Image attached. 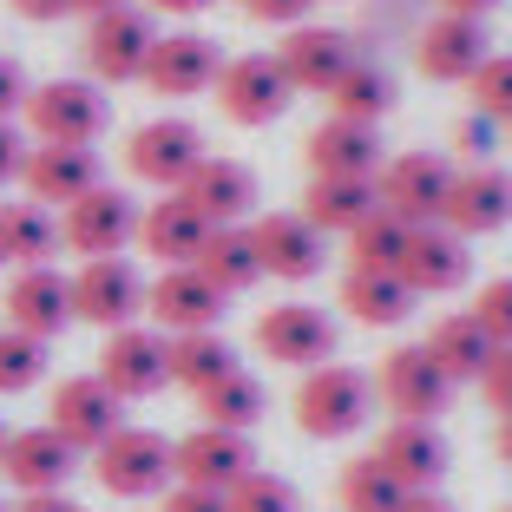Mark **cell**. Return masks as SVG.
<instances>
[{
    "instance_id": "obj_55",
    "label": "cell",
    "mask_w": 512,
    "mask_h": 512,
    "mask_svg": "<svg viewBox=\"0 0 512 512\" xmlns=\"http://www.w3.org/2000/svg\"><path fill=\"white\" fill-rule=\"evenodd\" d=\"M499 460H506V467H512V414H506V421H499Z\"/></svg>"
},
{
    "instance_id": "obj_15",
    "label": "cell",
    "mask_w": 512,
    "mask_h": 512,
    "mask_svg": "<svg viewBox=\"0 0 512 512\" xmlns=\"http://www.w3.org/2000/svg\"><path fill=\"white\" fill-rule=\"evenodd\" d=\"M414 66H421V79H434V86H467L486 66V20L434 14L414 33Z\"/></svg>"
},
{
    "instance_id": "obj_41",
    "label": "cell",
    "mask_w": 512,
    "mask_h": 512,
    "mask_svg": "<svg viewBox=\"0 0 512 512\" xmlns=\"http://www.w3.org/2000/svg\"><path fill=\"white\" fill-rule=\"evenodd\" d=\"M224 499H230V512H302L296 486H289L283 473H263V467H256L243 486H230Z\"/></svg>"
},
{
    "instance_id": "obj_10",
    "label": "cell",
    "mask_w": 512,
    "mask_h": 512,
    "mask_svg": "<svg viewBox=\"0 0 512 512\" xmlns=\"http://www.w3.org/2000/svg\"><path fill=\"white\" fill-rule=\"evenodd\" d=\"M211 92H217V112H224L230 125H243V132L276 125L289 112V99H296V86L283 79L276 53H237V60H224V73H217Z\"/></svg>"
},
{
    "instance_id": "obj_18",
    "label": "cell",
    "mask_w": 512,
    "mask_h": 512,
    "mask_svg": "<svg viewBox=\"0 0 512 512\" xmlns=\"http://www.w3.org/2000/svg\"><path fill=\"white\" fill-rule=\"evenodd\" d=\"M217 73H224V53H217L211 33H158L145 60V86L158 99H197V92H211Z\"/></svg>"
},
{
    "instance_id": "obj_26",
    "label": "cell",
    "mask_w": 512,
    "mask_h": 512,
    "mask_svg": "<svg viewBox=\"0 0 512 512\" xmlns=\"http://www.w3.org/2000/svg\"><path fill=\"white\" fill-rule=\"evenodd\" d=\"M20 184H27L33 204H79V197L92 191V184H106L99 178V151L92 145H33L27 151V171H20Z\"/></svg>"
},
{
    "instance_id": "obj_31",
    "label": "cell",
    "mask_w": 512,
    "mask_h": 512,
    "mask_svg": "<svg viewBox=\"0 0 512 512\" xmlns=\"http://www.w3.org/2000/svg\"><path fill=\"white\" fill-rule=\"evenodd\" d=\"M375 178H309V191H302V217L322 230V237H348V230L362 224L368 211H375Z\"/></svg>"
},
{
    "instance_id": "obj_50",
    "label": "cell",
    "mask_w": 512,
    "mask_h": 512,
    "mask_svg": "<svg viewBox=\"0 0 512 512\" xmlns=\"http://www.w3.org/2000/svg\"><path fill=\"white\" fill-rule=\"evenodd\" d=\"M20 20H33V27H46V20H60L66 14V0H7Z\"/></svg>"
},
{
    "instance_id": "obj_57",
    "label": "cell",
    "mask_w": 512,
    "mask_h": 512,
    "mask_svg": "<svg viewBox=\"0 0 512 512\" xmlns=\"http://www.w3.org/2000/svg\"><path fill=\"white\" fill-rule=\"evenodd\" d=\"M0 270H7V256H0Z\"/></svg>"
},
{
    "instance_id": "obj_19",
    "label": "cell",
    "mask_w": 512,
    "mask_h": 512,
    "mask_svg": "<svg viewBox=\"0 0 512 512\" xmlns=\"http://www.w3.org/2000/svg\"><path fill=\"white\" fill-rule=\"evenodd\" d=\"M79 473V453L66 447L53 427H20L0 447V480L14 486L20 499L27 493H66V480Z\"/></svg>"
},
{
    "instance_id": "obj_59",
    "label": "cell",
    "mask_w": 512,
    "mask_h": 512,
    "mask_svg": "<svg viewBox=\"0 0 512 512\" xmlns=\"http://www.w3.org/2000/svg\"><path fill=\"white\" fill-rule=\"evenodd\" d=\"M316 7H322V0H316Z\"/></svg>"
},
{
    "instance_id": "obj_48",
    "label": "cell",
    "mask_w": 512,
    "mask_h": 512,
    "mask_svg": "<svg viewBox=\"0 0 512 512\" xmlns=\"http://www.w3.org/2000/svg\"><path fill=\"white\" fill-rule=\"evenodd\" d=\"M27 73H20V60H7L0 53V119H20V106H27Z\"/></svg>"
},
{
    "instance_id": "obj_46",
    "label": "cell",
    "mask_w": 512,
    "mask_h": 512,
    "mask_svg": "<svg viewBox=\"0 0 512 512\" xmlns=\"http://www.w3.org/2000/svg\"><path fill=\"white\" fill-rule=\"evenodd\" d=\"M158 499H165L158 512H230V499H224V493H211V486H184V480H171Z\"/></svg>"
},
{
    "instance_id": "obj_3",
    "label": "cell",
    "mask_w": 512,
    "mask_h": 512,
    "mask_svg": "<svg viewBox=\"0 0 512 512\" xmlns=\"http://www.w3.org/2000/svg\"><path fill=\"white\" fill-rule=\"evenodd\" d=\"M92 480L106 486L112 499H158L178 480V453H171L165 434H151V427H119L106 447L92 453Z\"/></svg>"
},
{
    "instance_id": "obj_54",
    "label": "cell",
    "mask_w": 512,
    "mask_h": 512,
    "mask_svg": "<svg viewBox=\"0 0 512 512\" xmlns=\"http://www.w3.org/2000/svg\"><path fill=\"white\" fill-rule=\"evenodd\" d=\"M112 7H125V0H66V14H112Z\"/></svg>"
},
{
    "instance_id": "obj_45",
    "label": "cell",
    "mask_w": 512,
    "mask_h": 512,
    "mask_svg": "<svg viewBox=\"0 0 512 512\" xmlns=\"http://www.w3.org/2000/svg\"><path fill=\"white\" fill-rule=\"evenodd\" d=\"M309 7H316V0H243V14L256 20V27H302V20H309Z\"/></svg>"
},
{
    "instance_id": "obj_40",
    "label": "cell",
    "mask_w": 512,
    "mask_h": 512,
    "mask_svg": "<svg viewBox=\"0 0 512 512\" xmlns=\"http://www.w3.org/2000/svg\"><path fill=\"white\" fill-rule=\"evenodd\" d=\"M467 92H473V112L512 125V53H486V66L467 79Z\"/></svg>"
},
{
    "instance_id": "obj_61",
    "label": "cell",
    "mask_w": 512,
    "mask_h": 512,
    "mask_svg": "<svg viewBox=\"0 0 512 512\" xmlns=\"http://www.w3.org/2000/svg\"><path fill=\"white\" fill-rule=\"evenodd\" d=\"M506 512H512V506H506Z\"/></svg>"
},
{
    "instance_id": "obj_30",
    "label": "cell",
    "mask_w": 512,
    "mask_h": 512,
    "mask_svg": "<svg viewBox=\"0 0 512 512\" xmlns=\"http://www.w3.org/2000/svg\"><path fill=\"white\" fill-rule=\"evenodd\" d=\"M427 355H434L440 368H447V381L453 388H460V381H480L486 375V362H493V335L480 329V322H473V309H460V316H440L434 329H427Z\"/></svg>"
},
{
    "instance_id": "obj_34",
    "label": "cell",
    "mask_w": 512,
    "mask_h": 512,
    "mask_svg": "<svg viewBox=\"0 0 512 512\" xmlns=\"http://www.w3.org/2000/svg\"><path fill=\"white\" fill-rule=\"evenodd\" d=\"M197 414H204V427H237V434H250L256 421H263V407H270V394H263V381L250 375V368H230L224 381H211L204 394H191Z\"/></svg>"
},
{
    "instance_id": "obj_20",
    "label": "cell",
    "mask_w": 512,
    "mask_h": 512,
    "mask_svg": "<svg viewBox=\"0 0 512 512\" xmlns=\"http://www.w3.org/2000/svg\"><path fill=\"white\" fill-rule=\"evenodd\" d=\"M0 309H7V329L53 342V335H66V322H73V276H60L53 263L14 270V283H7V302H0Z\"/></svg>"
},
{
    "instance_id": "obj_35",
    "label": "cell",
    "mask_w": 512,
    "mask_h": 512,
    "mask_svg": "<svg viewBox=\"0 0 512 512\" xmlns=\"http://www.w3.org/2000/svg\"><path fill=\"white\" fill-rule=\"evenodd\" d=\"M329 112L335 119H362V125H381L394 112V79H388V66H375V60H355L342 79L329 86Z\"/></svg>"
},
{
    "instance_id": "obj_44",
    "label": "cell",
    "mask_w": 512,
    "mask_h": 512,
    "mask_svg": "<svg viewBox=\"0 0 512 512\" xmlns=\"http://www.w3.org/2000/svg\"><path fill=\"white\" fill-rule=\"evenodd\" d=\"M480 394L493 401L499 421L512 414V342H499V348H493V362H486V375H480Z\"/></svg>"
},
{
    "instance_id": "obj_42",
    "label": "cell",
    "mask_w": 512,
    "mask_h": 512,
    "mask_svg": "<svg viewBox=\"0 0 512 512\" xmlns=\"http://www.w3.org/2000/svg\"><path fill=\"white\" fill-rule=\"evenodd\" d=\"M473 322H480L493 342H512V276H493L473 302Z\"/></svg>"
},
{
    "instance_id": "obj_23",
    "label": "cell",
    "mask_w": 512,
    "mask_h": 512,
    "mask_svg": "<svg viewBox=\"0 0 512 512\" xmlns=\"http://www.w3.org/2000/svg\"><path fill=\"white\" fill-rule=\"evenodd\" d=\"M473 276V256H467V237L447 224H421L407 237V256H401V283L414 296H453V289Z\"/></svg>"
},
{
    "instance_id": "obj_9",
    "label": "cell",
    "mask_w": 512,
    "mask_h": 512,
    "mask_svg": "<svg viewBox=\"0 0 512 512\" xmlns=\"http://www.w3.org/2000/svg\"><path fill=\"white\" fill-rule=\"evenodd\" d=\"M138 204L132 191H119V184H92L79 204H66L60 211V243L73 256H125V243H138Z\"/></svg>"
},
{
    "instance_id": "obj_24",
    "label": "cell",
    "mask_w": 512,
    "mask_h": 512,
    "mask_svg": "<svg viewBox=\"0 0 512 512\" xmlns=\"http://www.w3.org/2000/svg\"><path fill=\"white\" fill-rule=\"evenodd\" d=\"M302 158H309V178H375L381 171V132L362 119H322L316 132L302 138Z\"/></svg>"
},
{
    "instance_id": "obj_29",
    "label": "cell",
    "mask_w": 512,
    "mask_h": 512,
    "mask_svg": "<svg viewBox=\"0 0 512 512\" xmlns=\"http://www.w3.org/2000/svg\"><path fill=\"white\" fill-rule=\"evenodd\" d=\"M414 289L401 283V270H348L342 276V309L362 329H401L407 316H414Z\"/></svg>"
},
{
    "instance_id": "obj_21",
    "label": "cell",
    "mask_w": 512,
    "mask_h": 512,
    "mask_svg": "<svg viewBox=\"0 0 512 512\" xmlns=\"http://www.w3.org/2000/svg\"><path fill=\"white\" fill-rule=\"evenodd\" d=\"M250 243H256V263H263V276H283V283H309V276L322 270V230L309 224L302 211L250 217Z\"/></svg>"
},
{
    "instance_id": "obj_32",
    "label": "cell",
    "mask_w": 512,
    "mask_h": 512,
    "mask_svg": "<svg viewBox=\"0 0 512 512\" xmlns=\"http://www.w3.org/2000/svg\"><path fill=\"white\" fill-rule=\"evenodd\" d=\"M0 256H7V263H20V270L53 263V256H60V217L46 211V204H33V197L0 204Z\"/></svg>"
},
{
    "instance_id": "obj_11",
    "label": "cell",
    "mask_w": 512,
    "mask_h": 512,
    "mask_svg": "<svg viewBox=\"0 0 512 512\" xmlns=\"http://www.w3.org/2000/svg\"><path fill=\"white\" fill-rule=\"evenodd\" d=\"M224 289L211 276L197 270V263H171L145 283V316L158 335H197V329H217L224 322Z\"/></svg>"
},
{
    "instance_id": "obj_51",
    "label": "cell",
    "mask_w": 512,
    "mask_h": 512,
    "mask_svg": "<svg viewBox=\"0 0 512 512\" xmlns=\"http://www.w3.org/2000/svg\"><path fill=\"white\" fill-rule=\"evenodd\" d=\"M197 7H211V0H145V14H165V20H191Z\"/></svg>"
},
{
    "instance_id": "obj_16",
    "label": "cell",
    "mask_w": 512,
    "mask_h": 512,
    "mask_svg": "<svg viewBox=\"0 0 512 512\" xmlns=\"http://www.w3.org/2000/svg\"><path fill=\"white\" fill-rule=\"evenodd\" d=\"M171 453H178V480L211 486V493H230L256 473V440L237 427H197V434L171 440Z\"/></svg>"
},
{
    "instance_id": "obj_43",
    "label": "cell",
    "mask_w": 512,
    "mask_h": 512,
    "mask_svg": "<svg viewBox=\"0 0 512 512\" xmlns=\"http://www.w3.org/2000/svg\"><path fill=\"white\" fill-rule=\"evenodd\" d=\"M499 132H506L499 119H486V112H467V119L453 125V151H460L467 165H493V145H499Z\"/></svg>"
},
{
    "instance_id": "obj_5",
    "label": "cell",
    "mask_w": 512,
    "mask_h": 512,
    "mask_svg": "<svg viewBox=\"0 0 512 512\" xmlns=\"http://www.w3.org/2000/svg\"><path fill=\"white\" fill-rule=\"evenodd\" d=\"M204 158H211V151H204V132H197L191 119H178V112L145 119L125 138V171H132L138 184H151V191H184Z\"/></svg>"
},
{
    "instance_id": "obj_58",
    "label": "cell",
    "mask_w": 512,
    "mask_h": 512,
    "mask_svg": "<svg viewBox=\"0 0 512 512\" xmlns=\"http://www.w3.org/2000/svg\"><path fill=\"white\" fill-rule=\"evenodd\" d=\"M0 512H7V499H0Z\"/></svg>"
},
{
    "instance_id": "obj_13",
    "label": "cell",
    "mask_w": 512,
    "mask_h": 512,
    "mask_svg": "<svg viewBox=\"0 0 512 512\" xmlns=\"http://www.w3.org/2000/svg\"><path fill=\"white\" fill-rule=\"evenodd\" d=\"M145 316V276H138L132 256H92L73 276V322L92 329H125V322Z\"/></svg>"
},
{
    "instance_id": "obj_38",
    "label": "cell",
    "mask_w": 512,
    "mask_h": 512,
    "mask_svg": "<svg viewBox=\"0 0 512 512\" xmlns=\"http://www.w3.org/2000/svg\"><path fill=\"white\" fill-rule=\"evenodd\" d=\"M335 499H342V512H401L407 506V486L381 467L375 453H362V460H348V467H342Z\"/></svg>"
},
{
    "instance_id": "obj_22",
    "label": "cell",
    "mask_w": 512,
    "mask_h": 512,
    "mask_svg": "<svg viewBox=\"0 0 512 512\" xmlns=\"http://www.w3.org/2000/svg\"><path fill=\"white\" fill-rule=\"evenodd\" d=\"M440 224L460 230L467 243L506 230L512 224V171L506 165H467L453 178V197H447V217Z\"/></svg>"
},
{
    "instance_id": "obj_36",
    "label": "cell",
    "mask_w": 512,
    "mask_h": 512,
    "mask_svg": "<svg viewBox=\"0 0 512 512\" xmlns=\"http://www.w3.org/2000/svg\"><path fill=\"white\" fill-rule=\"evenodd\" d=\"M230 368H243L237 362V348L224 342L217 329H197V335H171V381L178 388H191V394H204L211 381H224Z\"/></svg>"
},
{
    "instance_id": "obj_14",
    "label": "cell",
    "mask_w": 512,
    "mask_h": 512,
    "mask_svg": "<svg viewBox=\"0 0 512 512\" xmlns=\"http://www.w3.org/2000/svg\"><path fill=\"white\" fill-rule=\"evenodd\" d=\"M92 375L106 381L119 401H145V394H158L171 381V335L125 322V329L106 335V348H99V368H92Z\"/></svg>"
},
{
    "instance_id": "obj_1",
    "label": "cell",
    "mask_w": 512,
    "mask_h": 512,
    "mask_svg": "<svg viewBox=\"0 0 512 512\" xmlns=\"http://www.w3.org/2000/svg\"><path fill=\"white\" fill-rule=\"evenodd\" d=\"M289 407H296V427L309 440H348V434H362L368 414H375V381L348 362H322L296 381Z\"/></svg>"
},
{
    "instance_id": "obj_39",
    "label": "cell",
    "mask_w": 512,
    "mask_h": 512,
    "mask_svg": "<svg viewBox=\"0 0 512 512\" xmlns=\"http://www.w3.org/2000/svg\"><path fill=\"white\" fill-rule=\"evenodd\" d=\"M46 375V342L0 322V394H27Z\"/></svg>"
},
{
    "instance_id": "obj_33",
    "label": "cell",
    "mask_w": 512,
    "mask_h": 512,
    "mask_svg": "<svg viewBox=\"0 0 512 512\" xmlns=\"http://www.w3.org/2000/svg\"><path fill=\"white\" fill-rule=\"evenodd\" d=\"M197 270L211 276L224 296H243L250 283H263V263H256V243H250V224H224L204 237L197 250Z\"/></svg>"
},
{
    "instance_id": "obj_7",
    "label": "cell",
    "mask_w": 512,
    "mask_h": 512,
    "mask_svg": "<svg viewBox=\"0 0 512 512\" xmlns=\"http://www.w3.org/2000/svg\"><path fill=\"white\" fill-rule=\"evenodd\" d=\"M453 178L460 171L440 158V151H401V158H388V165L375 171V197L381 211H394L401 224H440L447 217V197H453Z\"/></svg>"
},
{
    "instance_id": "obj_49",
    "label": "cell",
    "mask_w": 512,
    "mask_h": 512,
    "mask_svg": "<svg viewBox=\"0 0 512 512\" xmlns=\"http://www.w3.org/2000/svg\"><path fill=\"white\" fill-rule=\"evenodd\" d=\"M14 512H86V506H79L73 493H27Z\"/></svg>"
},
{
    "instance_id": "obj_27",
    "label": "cell",
    "mask_w": 512,
    "mask_h": 512,
    "mask_svg": "<svg viewBox=\"0 0 512 512\" xmlns=\"http://www.w3.org/2000/svg\"><path fill=\"white\" fill-rule=\"evenodd\" d=\"M184 197L197 204V217L211 230L250 224L256 217V171L243 165V158H204V165L191 171V184H184Z\"/></svg>"
},
{
    "instance_id": "obj_28",
    "label": "cell",
    "mask_w": 512,
    "mask_h": 512,
    "mask_svg": "<svg viewBox=\"0 0 512 512\" xmlns=\"http://www.w3.org/2000/svg\"><path fill=\"white\" fill-rule=\"evenodd\" d=\"M204 237H211V224L197 217V204L184 191H158V204L138 211V243H145V256H158L165 270L171 263H197Z\"/></svg>"
},
{
    "instance_id": "obj_37",
    "label": "cell",
    "mask_w": 512,
    "mask_h": 512,
    "mask_svg": "<svg viewBox=\"0 0 512 512\" xmlns=\"http://www.w3.org/2000/svg\"><path fill=\"white\" fill-rule=\"evenodd\" d=\"M407 237H414V224H401L394 211H381V204H375L362 224L348 230V270H401Z\"/></svg>"
},
{
    "instance_id": "obj_12",
    "label": "cell",
    "mask_w": 512,
    "mask_h": 512,
    "mask_svg": "<svg viewBox=\"0 0 512 512\" xmlns=\"http://www.w3.org/2000/svg\"><path fill=\"white\" fill-rule=\"evenodd\" d=\"M46 427L73 453H99L125 427V401L99 375H66L60 388H53V401H46Z\"/></svg>"
},
{
    "instance_id": "obj_4",
    "label": "cell",
    "mask_w": 512,
    "mask_h": 512,
    "mask_svg": "<svg viewBox=\"0 0 512 512\" xmlns=\"http://www.w3.org/2000/svg\"><path fill=\"white\" fill-rule=\"evenodd\" d=\"M256 355L276 368H322L335 362V342H342V329H335V316L322 309V302H276V309H263L250 329Z\"/></svg>"
},
{
    "instance_id": "obj_8",
    "label": "cell",
    "mask_w": 512,
    "mask_h": 512,
    "mask_svg": "<svg viewBox=\"0 0 512 512\" xmlns=\"http://www.w3.org/2000/svg\"><path fill=\"white\" fill-rule=\"evenodd\" d=\"M375 401L388 407L394 421H434V414H447L453 381L421 342H401V348H388L381 368H375Z\"/></svg>"
},
{
    "instance_id": "obj_47",
    "label": "cell",
    "mask_w": 512,
    "mask_h": 512,
    "mask_svg": "<svg viewBox=\"0 0 512 512\" xmlns=\"http://www.w3.org/2000/svg\"><path fill=\"white\" fill-rule=\"evenodd\" d=\"M27 151H33V138L20 132L14 119H0V191H7V184H20V171H27Z\"/></svg>"
},
{
    "instance_id": "obj_17",
    "label": "cell",
    "mask_w": 512,
    "mask_h": 512,
    "mask_svg": "<svg viewBox=\"0 0 512 512\" xmlns=\"http://www.w3.org/2000/svg\"><path fill=\"white\" fill-rule=\"evenodd\" d=\"M355 60H362V53H355V40H348L342 27H316V20L289 27L283 46H276V66H283L289 86H296V92H322V99H329V86Z\"/></svg>"
},
{
    "instance_id": "obj_60",
    "label": "cell",
    "mask_w": 512,
    "mask_h": 512,
    "mask_svg": "<svg viewBox=\"0 0 512 512\" xmlns=\"http://www.w3.org/2000/svg\"><path fill=\"white\" fill-rule=\"evenodd\" d=\"M506 132H512V125H506Z\"/></svg>"
},
{
    "instance_id": "obj_53",
    "label": "cell",
    "mask_w": 512,
    "mask_h": 512,
    "mask_svg": "<svg viewBox=\"0 0 512 512\" xmlns=\"http://www.w3.org/2000/svg\"><path fill=\"white\" fill-rule=\"evenodd\" d=\"M401 512H453V506H447L440 493H407V506H401Z\"/></svg>"
},
{
    "instance_id": "obj_56",
    "label": "cell",
    "mask_w": 512,
    "mask_h": 512,
    "mask_svg": "<svg viewBox=\"0 0 512 512\" xmlns=\"http://www.w3.org/2000/svg\"><path fill=\"white\" fill-rule=\"evenodd\" d=\"M0 447H7V427H0Z\"/></svg>"
},
{
    "instance_id": "obj_6",
    "label": "cell",
    "mask_w": 512,
    "mask_h": 512,
    "mask_svg": "<svg viewBox=\"0 0 512 512\" xmlns=\"http://www.w3.org/2000/svg\"><path fill=\"white\" fill-rule=\"evenodd\" d=\"M79 46H86V73L99 79V86H132V79H145L158 27H151V14L138 7V0H125V7H112V14H92Z\"/></svg>"
},
{
    "instance_id": "obj_52",
    "label": "cell",
    "mask_w": 512,
    "mask_h": 512,
    "mask_svg": "<svg viewBox=\"0 0 512 512\" xmlns=\"http://www.w3.org/2000/svg\"><path fill=\"white\" fill-rule=\"evenodd\" d=\"M499 0H440V14H467V20H486Z\"/></svg>"
},
{
    "instance_id": "obj_2",
    "label": "cell",
    "mask_w": 512,
    "mask_h": 512,
    "mask_svg": "<svg viewBox=\"0 0 512 512\" xmlns=\"http://www.w3.org/2000/svg\"><path fill=\"white\" fill-rule=\"evenodd\" d=\"M20 119H27L33 145H99L112 106L92 79H46V86L27 92Z\"/></svg>"
},
{
    "instance_id": "obj_25",
    "label": "cell",
    "mask_w": 512,
    "mask_h": 512,
    "mask_svg": "<svg viewBox=\"0 0 512 512\" xmlns=\"http://www.w3.org/2000/svg\"><path fill=\"white\" fill-rule=\"evenodd\" d=\"M375 460L407 486V493H434L447 473V434L434 421H388L375 440Z\"/></svg>"
}]
</instances>
